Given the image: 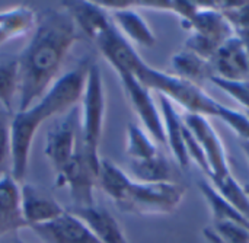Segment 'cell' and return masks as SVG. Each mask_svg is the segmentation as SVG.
Here are the masks:
<instances>
[{
  "mask_svg": "<svg viewBox=\"0 0 249 243\" xmlns=\"http://www.w3.org/2000/svg\"><path fill=\"white\" fill-rule=\"evenodd\" d=\"M19 70L18 58L4 60L0 63V105L9 112H13V104L18 101Z\"/></svg>",
  "mask_w": 249,
  "mask_h": 243,
  "instance_id": "cell-24",
  "label": "cell"
},
{
  "mask_svg": "<svg viewBox=\"0 0 249 243\" xmlns=\"http://www.w3.org/2000/svg\"><path fill=\"white\" fill-rule=\"evenodd\" d=\"M213 76L225 80L249 79V55L245 45L235 35L228 39L212 57Z\"/></svg>",
  "mask_w": 249,
  "mask_h": 243,
  "instance_id": "cell-14",
  "label": "cell"
},
{
  "mask_svg": "<svg viewBox=\"0 0 249 243\" xmlns=\"http://www.w3.org/2000/svg\"><path fill=\"white\" fill-rule=\"evenodd\" d=\"M9 15H10V9H9V10H3V12H0V23H3V22L9 17Z\"/></svg>",
  "mask_w": 249,
  "mask_h": 243,
  "instance_id": "cell-31",
  "label": "cell"
},
{
  "mask_svg": "<svg viewBox=\"0 0 249 243\" xmlns=\"http://www.w3.org/2000/svg\"><path fill=\"white\" fill-rule=\"evenodd\" d=\"M95 185H98V174L90 166L82 146L55 174V188H67L74 207H88L95 204Z\"/></svg>",
  "mask_w": 249,
  "mask_h": 243,
  "instance_id": "cell-8",
  "label": "cell"
},
{
  "mask_svg": "<svg viewBox=\"0 0 249 243\" xmlns=\"http://www.w3.org/2000/svg\"><path fill=\"white\" fill-rule=\"evenodd\" d=\"M160 101V114H162V121H163V128H165V139L166 144L169 146L174 157L182 168L190 166V157L187 153L185 147V125L182 121V117L177 112L174 104L163 95H159Z\"/></svg>",
  "mask_w": 249,
  "mask_h": 243,
  "instance_id": "cell-17",
  "label": "cell"
},
{
  "mask_svg": "<svg viewBox=\"0 0 249 243\" xmlns=\"http://www.w3.org/2000/svg\"><path fill=\"white\" fill-rule=\"evenodd\" d=\"M15 242H16V243H25V242H22V241H20V239H18V238H16V239H15Z\"/></svg>",
  "mask_w": 249,
  "mask_h": 243,
  "instance_id": "cell-34",
  "label": "cell"
},
{
  "mask_svg": "<svg viewBox=\"0 0 249 243\" xmlns=\"http://www.w3.org/2000/svg\"><path fill=\"white\" fill-rule=\"evenodd\" d=\"M124 93L142 121L144 131L156 141L160 144H166L165 139V128H163V121H162V114L159 112L150 90L139 82V79L130 73H123L118 74Z\"/></svg>",
  "mask_w": 249,
  "mask_h": 243,
  "instance_id": "cell-10",
  "label": "cell"
},
{
  "mask_svg": "<svg viewBox=\"0 0 249 243\" xmlns=\"http://www.w3.org/2000/svg\"><path fill=\"white\" fill-rule=\"evenodd\" d=\"M10 125H12V114H9L0 105V168L10 157Z\"/></svg>",
  "mask_w": 249,
  "mask_h": 243,
  "instance_id": "cell-30",
  "label": "cell"
},
{
  "mask_svg": "<svg viewBox=\"0 0 249 243\" xmlns=\"http://www.w3.org/2000/svg\"><path fill=\"white\" fill-rule=\"evenodd\" d=\"M93 42L118 74L130 73L136 76L146 64L130 41L117 29L114 22H111V25H108Z\"/></svg>",
  "mask_w": 249,
  "mask_h": 243,
  "instance_id": "cell-11",
  "label": "cell"
},
{
  "mask_svg": "<svg viewBox=\"0 0 249 243\" xmlns=\"http://www.w3.org/2000/svg\"><path fill=\"white\" fill-rule=\"evenodd\" d=\"M131 181L133 179L111 160L101 159L98 185L115 204H118L124 198Z\"/></svg>",
  "mask_w": 249,
  "mask_h": 243,
  "instance_id": "cell-20",
  "label": "cell"
},
{
  "mask_svg": "<svg viewBox=\"0 0 249 243\" xmlns=\"http://www.w3.org/2000/svg\"><path fill=\"white\" fill-rule=\"evenodd\" d=\"M20 208L28 227L41 226L58 219L66 208L42 188L31 184L20 187Z\"/></svg>",
  "mask_w": 249,
  "mask_h": 243,
  "instance_id": "cell-12",
  "label": "cell"
},
{
  "mask_svg": "<svg viewBox=\"0 0 249 243\" xmlns=\"http://www.w3.org/2000/svg\"><path fill=\"white\" fill-rule=\"evenodd\" d=\"M125 153L131 160H146L155 157L159 150L156 141L136 124H128Z\"/></svg>",
  "mask_w": 249,
  "mask_h": 243,
  "instance_id": "cell-25",
  "label": "cell"
},
{
  "mask_svg": "<svg viewBox=\"0 0 249 243\" xmlns=\"http://www.w3.org/2000/svg\"><path fill=\"white\" fill-rule=\"evenodd\" d=\"M35 22V32L18 57L16 112L28 109L47 93L76 41V23L66 9L48 7Z\"/></svg>",
  "mask_w": 249,
  "mask_h": 243,
  "instance_id": "cell-1",
  "label": "cell"
},
{
  "mask_svg": "<svg viewBox=\"0 0 249 243\" xmlns=\"http://www.w3.org/2000/svg\"><path fill=\"white\" fill-rule=\"evenodd\" d=\"M182 121L204 152V156H206L209 168H210L209 181L225 178V176L231 175V168H229L225 146H223L219 134L216 133V130L207 121V118L203 115H198V114H187L185 112L182 115Z\"/></svg>",
  "mask_w": 249,
  "mask_h": 243,
  "instance_id": "cell-9",
  "label": "cell"
},
{
  "mask_svg": "<svg viewBox=\"0 0 249 243\" xmlns=\"http://www.w3.org/2000/svg\"><path fill=\"white\" fill-rule=\"evenodd\" d=\"M90 61H82L76 69L57 79L47 93L25 111L13 114L10 125V175L16 182L25 179L32 140L41 124L54 115L66 114L80 102Z\"/></svg>",
  "mask_w": 249,
  "mask_h": 243,
  "instance_id": "cell-2",
  "label": "cell"
},
{
  "mask_svg": "<svg viewBox=\"0 0 249 243\" xmlns=\"http://www.w3.org/2000/svg\"><path fill=\"white\" fill-rule=\"evenodd\" d=\"M34 233L47 243H101L89 227L66 210L58 219L32 227Z\"/></svg>",
  "mask_w": 249,
  "mask_h": 243,
  "instance_id": "cell-13",
  "label": "cell"
},
{
  "mask_svg": "<svg viewBox=\"0 0 249 243\" xmlns=\"http://www.w3.org/2000/svg\"><path fill=\"white\" fill-rule=\"evenodd\" d=\"M210 82L226 92L231 98L239 102L244 108L249 111V79L247 80H225L217 76H212Z\"/></svg>",
  "mask_w": 249,
  "mask_h": 243,
  "instance_id": "cell-29",
  "label": "cell"
},
{
  "mask_svg": "<svg viewBox=\"0 0 249 243\" xmlns=\"http://www.w3.org/2000/svg\"><path fill=\"white\" fill-rule=\"evenodd\" d=\"M130 171L137 182L143 184H162L171 182L172 168L168 159L158 153L155 157L146 160H131Z\"/></svg>",
  "mask_w": 249,
  "mask_h": 243,
  "instance_id": "cell-21",
  "label": "cell"
},
{
  "mask_svg": "<svg viewBox=\"0 0 249 243\" xmlns=\"http://www.w3.org/2000/svg\"><path fill=\"white\" fill-rule=\"evenodd\" d=\"M83 146L80 128V105L77 104L67 111L48 131L45 140V156L48 157L54 174L74 156Z\"/></svg>",
  "mask_w": 249,
  "mask_h": 243,
  "instance_id": "cell-7",
  "label": "cell"
},
{
  "mask_svg": "<svg viewBox=\"0 0 249 243\" xmlns=\"http://www.w3.org/2000/svg\"><path fill=\"white\" fill-rule=\"evenodd\" d=\"M198 188L210 207L214 222H235V223H239V225L249 227L248 219L245 216H242L229 201H226L210 182L201 181L198 184Z\"/></svg>",
  "mask_w": 249,
  "mask_h": 243,
  "instance_id": "cell-23",
  "label": "cell"
},
{
  "mask_svg": "<svg viewBox=\"0 0 249 243\" xmlns=\"http://www.w3.org/2000/svg\"><path fill=\"white\" fill-rule=\"evenodd\" d=\"M185 195V188L174 182L143 184L131 181L124 198L117 204L124 213L152 216L171 214L178 208Z\"/></svg>",
  "mask_w": 249,
  "mask_h": 243,
  "instance_id": "cell-6",
  "label": "cell"
},
{
  "mask_svg": "<svg viewBox=\"0 0 249 243\" xmlns=\"http://www.w3.org/2000/svg\"><path fill=\"white\" fill-rule=\"evenodd\" d=\"M203 235L220 243H249V227L235 222H214L212 227L203 230Z\"/></svg>",
  "mask_w": 249,
  "mask_h": 243,
  "instance_id": "cell-28",
  "label": "cell"
},
{
  "mask_svg": "<svg viewBox=\"0 0 249 243\" xmlns=\"http://www.w3.org/2000/svg\"><path fill=\"white\" fill-rule=\"evenodd\" d=\"M247 117H248V118H249V111H248V112H247Z\"/></svg>",
  "mask_w": 249,
  "mask_h": 243,
  "instance_id": "cell-35",
  "label": "cell"
},
{
  "mask_svg": "<svg viewBox=\"0 0 249 243\" xmlns=\"http://www.w3.org/2000/svg\"><path fill=\"white\" fill-rule=\"evenodd\" d=\"M210 184L216 188V191L229 201L242 216H245L249 220V198L245 190L236 182L233 175H228L225 178L213 179Z\"/></svg>",
  "mask_w": 249,
  "mask_h": 243,
  "instance_id": "cell-27",
  "label": "cell"
},
{
  "mask_svg": "<svg viewBox=\"0 0 249 243\" xmlns=\"http://www.w3.org/2000/svg\"><path fill=\"white\" fill-rule=\"evenodd\" d=\"M242 147H244V150H245V153H247V156H248L249 159V141L242 140Z\"/></svg>",
  "mask_w": 249,
  "mask_h": 243,
  "instance_id": "cell-32",
  "label": "cell"
},
{
  "mask_svg": "<svg viewBox=\"0 0 249 243\" xmlns=\"http://www.w3.org/2000/svg\"><path fill=\"white\" fill-rule=\"evenodd\" d=\"M0 243H7V242H0ZM13 243H16V242H13Z\"/></svg>",
  "mask_w": 249,
  "mask_h": 243,
  "instance_id": "cell-36",
  "label": "cell"
},
{
  "mask_svg": "<svg viewBox=\"0 0 249 243\" xmlns=\"http://www.w3.org/2000/svg\"><path fill=\"white\" fill-rule=\"evenodd\" d=\"M111 19L117 29L128 39L142 47H153L156 44V36L146 23V20L133 9H121L111 12Z\"/></svg>",
  "mask_w": 249,
  "mask_h": 243,
  "instance_id": "cell-18",
  "label": "cell"
},
{
  "mask_svg": "<svg viewBox=\"0 0 249 243\" xmlns=\"http://www.w3.org/2000/svg\"><path fill=\"white\" fill-rule=\"evenodd\" d=\"M28 227L20 208V187L10 174L0 175V239Z\"/></svg>",
  "mask_w": 249,
  "mask_h": 243,
  "instance_id": "cell-16",
  "label": "cell"
},
{
  "mask_svg": "<svg viewBox=\"0 0 249 243\" xmlns=\"http://www.w3.org/2000/svg\"><path fill=\"white\" fill-rule=\"evenodd\" d=\"M69 211L79 217L101 243H130L120 223L107 208L96 204L88 207L73 206Z\"/></svg>",
  "mask_w": 249,
  "mask_h": 243,
  "instance_id": "cell-15",
  "label": "cell"
},
{
  "mask_svg": "<svg viewBox=\"0 0 249 243\" xmlns=\"http://www.w3.org/2000/svg\"><path fill=\"white\" fill-rule=\"evenodd\" d=\"M35 19V13L28 7L10 9L9 17L3 23H0V44L29 31L34 26Z\"/></svg>",
  "mask_w": 249,
  "mask_h": 243,
  "instance_id": "cell-26",
  "label": "cell"
},
{
  "mask_svg": "<svg viewBox=\"0 0 249 243\" xmlns=\"http://www.w3.org/2000/svg\"><path fill=\"white\" fill-rule=\"evenodd\" d=\"M198 9L182 26L190 31L185 41V50H190L201 58L210 61L216 51L235 34L223 13L212 7L207 1H197Z\"/></svg>",
  "mask_w": 249,
  "mask_h": 243,
  "instance_id": "cell-5",
  "label": "cell"
},
{
  "mask_svg": "<svg viewBox=\"0 0 249 243\" xmlns=\"http://www.w3.org/2000/svg\"><path fill=\"white\" fill-rule=\"evenodd\" d=\"M171 66L175 71V76L188 80L197 86L203 80H210V77L213 76L210 61L185 48L171 58Z\"/></svg>",
  "mask_w": 249,
  "mask_h": 243,
  "instance_id": "cell-19",
  "label": "cell"
},
{
  "mask_svg": "<svg viewBox=\"0 0 249 243\" xmlns=\"http://www.w3.org/2000/svg\"><path fill=\"white\" fill-rule=\"evenodd\" d=\"M80 128L85 155L96 174H99V146L105 120V90L102 71L96 63H90L80 98Z\"/></svg>",
  "mask_w": 249,
  "mask_h": 243,
  "instance_id": "cell-3",
  "label": "cell"
},
{
  "mask_svg": "<svg viewBox=\"0 0 249 243\" xmlns=\"http://www.w3.org/2000/svg\"><path fill=\"white\" fill-rule=\"evenodd\" d=\"M139 82L144 85L150 92L156 90L158 95L166 96L172 104L181 105L187 114H198L203 117L219 115L220 104L209 96L200 86L184 80L175 74H169L144 64L136 74Z\"/></svg>",
  "mask_w": 249,
  "mask_h": 243,
  "instance_id": "cell-4",
  "label": "cell"
},
{
  "mask_svg": "<svg viewBox=\"0 0 249 243\" xmlns=\"http://www.w3.org/2000/svg\"><path fill=\"white\" fill-rule=\"evenodd\" d=\"M212 7L220 10L231 23L236 38L242 41L249 55V1H207Z\"/></svg>",
  "mask_w": 249,
  "mask_h": 243,
  "instance_id": "cell-22",
  "label": "cell"
},
{
  "mask_svg": "<svg viewBox=\"0 0 249 243\" xmlns=\"http://www.w3.org/2000/svg\"><path fill=\"white\" fill-rule=\"evenodd\" d=\"M244 190H245V192H247V194H248V195H249V185H247V187H245Z\"/></svg>",
  "mask_w": 249,
  "mask_h": 243,
  "instance_id": "cell-33",
  "label": "cell"
}]
</instances>
